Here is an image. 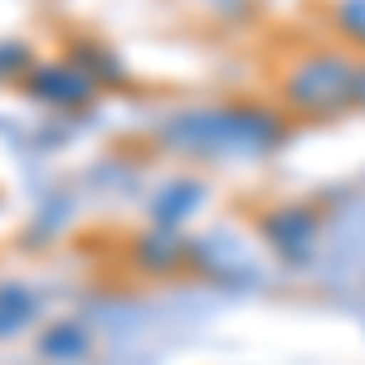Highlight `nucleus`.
<instances>
[{"label": "nucleus", "mask_w": 365, "mask_h": 365, "mask_svg": "<svg viewBox=\"0 0 365 365\" xmlns=\"http://www.w3.org/2000/svg\"><path fill=\"white\" fill-rule=\"evenodd\" d=\"M361 98V68L341 54H317L292 68L287 78V103L297 113H336Z\"/></svg>", "instance_id": "2"}, {"label": "nucleus", "mask_w": 365, "mask_h": 365, "mask_svg": "<svg viewBox=\"0 0 365 365\" xmlns=\"http://www.w3.org/2000/svg\"><path fill=\"white\" fill-rule=\"evenodd\" d=\"M282 137V122L253 108H210V113L175 117L166 141L175 151H268Z\"/></svg>", "instance_id": "1"}, {"label": "nucleus", "mask_w": 365, "mask_h": 365, "mask_svg": "<svg viewBox=\"0 0 365 365\" xmlns=\"http://www.w3.org/2000/svg\"><path fill=\"white\" fill-rule=\"evenodd\" d=\"M361 98H365V73H361Z\"/></svg>", "instance_id": "5"}, {"label": "nucleus", "mask_w": 365, "mask_h": 365, "mask_svg": "<svg viewBox=\"0 0 365 365\" xmlns=\"http://www.w3.org/2000/svg\"><path fill=\"white\" fill-rule=\"evenodd\" d=\"M336 25L346 29V39L365 44V0H341L336 5Z\"/></svg>", "instance_id": "4"}, {"label": "nucleus", "mask_w": 365, "mask_h": 365, "mask_svg": "<svg viewBox=\"0 0 365 365\" xmlns=\"http://www.w3.org/2000/svg\"><path fill=\"white\" fill-rule=\"evenodd\" d=\"M29 312H34V302H29L25 292H0V331H15Z\"/></svg>", "instance_id": "3"}]
</instances>
